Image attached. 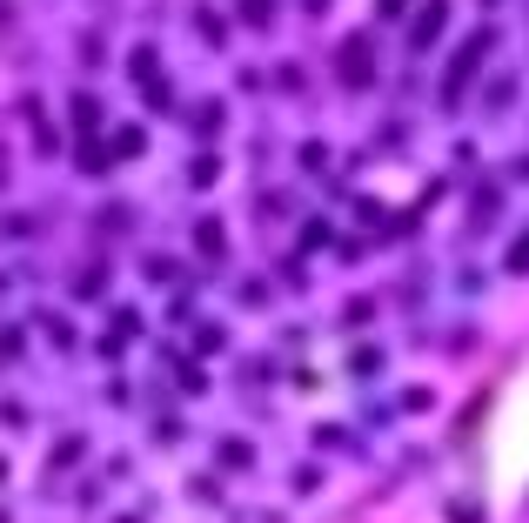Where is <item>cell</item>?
<instances>
[{"instance_id": "6da1fadb", "label": "cell", "mask_w": 529, "mask_h": 523, "mask_svg": "<svg viewBox=\"0 0 529 523\" xmlns=\"http://www.w3.org/2000/svg\"><path fill=\"white\" fill-rule=\"evenodd\" d=\"M369 74H375L369 41H349V54H342V81H349V88H369Z\"/></svg>"}, {"instance_id": "7a4b0ae2", "label": "cell", "mask_w": 529, "mask_h": 523, "mask_svg": "<svg viewBox=\"0 0 529 523\" xmlns=\"http://www.w3.org/2000/svg\"><path fill=\"white\" fill-rule=\"evenodd\" d=\"M442 21H449V0H429V7H422V21H416V47H429Z\"/></svg>"}, {"instance_id": "3957f363", "label": "cell", "mask_w": 529, "mask_h": 523, "mask_svg": "<svg viewBox=\"0 0 529 523\" xmlns=\"http://www.w3.org/2000/svg\"><path fill=\"white\" fill-rule=\"evenodd\" d=\"M509 268H529V235L516 242V256H509Z\"/></svg>"}]
</instances>
